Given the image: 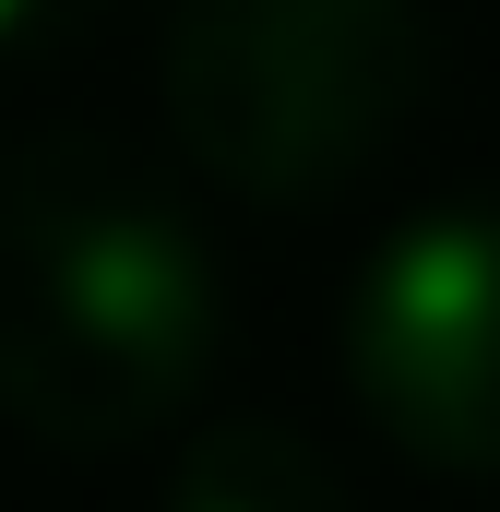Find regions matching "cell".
<instances>
[{
    "instance_id": "obj_2",
    "label": "cell",
    "mask_w": 500,
    "mask_h": 512,
    "mask_svg": "<svg viewBox=\"0 0 500 512\" xmlns=\"http://www.w3.org/2000/svg\"><path fill=\"white\" fill-rule=\"evenodd\" d=\"M417 0H179L167 12V131L239 203L358 191L429 108Z\"/></svg>"
},
{
    "instance_id": "obj_3",
    "label": "cell",
    "mask_w": 500,
    "mask_h": 512,
    "mask_svg": "<svg viewBox=\"0 0 500 512\" xmlns=\"http://www.w3.org/2000/svg\"><path fill=\"white\" fill-rule=\"evenodd\" d=\"M346 382L393 453L500 477V215L453 203L393 227L346 298Z\"/></svg>"
},
{
    "instance_id": "obj_4",
    "label": "cell",
    "mask_w": 500,
    "mask_h": 512,
    "mask_svg": "<svg viewBox=\"0 0 500 512\" xmlns=\"http://www.w3.org/2000/svg\"><path fill=\"white\" fill-rule=\"evenodd\" d=\"M167 512H358V501H346V477H334V453H322L310 429H286V417H227V429H203V441L179 453Z\"/></svg>"
},
{
    "instance_id": "obj_1",
    "label": "cell",
    "mask_w": 500,
    "mask_h": 512,
    "mask_svg": "<svg viewBox=\"0 0 500 512\" xmlns=\"http://www.w3.org/2000/svg\"><path fill=\"white\" fill-rule=\"evenodd\" d=\"M215 334V251L108 131L0 143V417L24 441L120 453L167 429Z\"/></svg>"
},
{
    "instance_id": "obj_5",
    "label": "cell",
    "mask_w": 500,
    "mask_h": 512,
    "mask_svg": "<svg viewBox=\"0 0 500 512\" xmlns=\"http://www.w3.org/2000/svg\"><path fill=\"white\" fill-rule=\"evenodd\" d=\"M108 0H0V72H24V60H48L60 36H84Z\"/></svg>"
}]
</instances>
